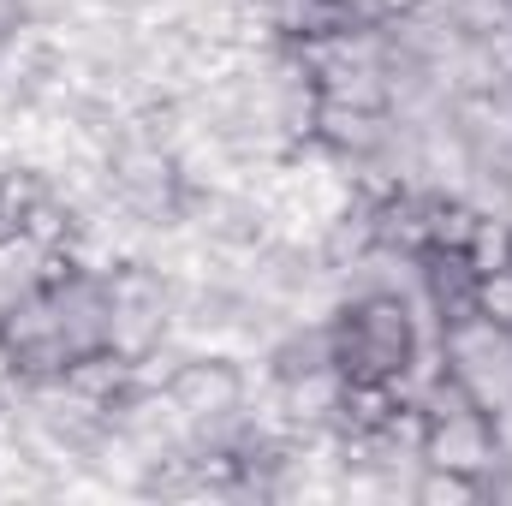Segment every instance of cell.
<instances>
[{"label":"cell","mask_w":512,"mask_h":506,"mask_svg":"<svg viewBox=\"0 0 512 506\" xmlns=\"http://www.w3.org/2000/svg\"><path fill=\"white\" fill-rule=\"evenodd\" d=\"M334 370L346 381H399L429 340H441L435 316L399 292H352L328 316Z\"/></svg>","instance_id":"1"},{"label":"cell","mask_w":512,"mask_h":506,"mask_svg":"<svg viewBox=\"0 0 512 506\" xmlns=\"http://www.w3.org/2000/svg\"><path fill=\"white\" fill-rule=\"evenodd\" d=\"M161 340H173V274H161L143 256L114 262L108 268V346L137 364Z\"/></svg>","instance_id":"2"},{"label":"cell","mask_w":512,"mask_h":506,"mask_svg":"<svg viewBox=\"0 0 512 506\" xmlns=\"http://www.w3.org/2000/svg\"><path fill=\"white\" fill-rule=\"evenodd\" d=\"M441 364L483 411L512 405V328H501L495 316L471 310V316L447 322L441 328Z\"/></svg>","instance_id":"3"},{"label":"cell","mask_w":512,"mask_h":506,"mask_svg":"<svg viewBox=\"0 0 512 506\" xmlns=\"http://www.w3.org/2000/svg\"><path fill=\"white\" fill-rule=\"evenodd\" d=\"M167 399H173V405L185 411V423H197V429H215V423L239 417L245 399H251L245 358H233V352H185L179 370H173V381H167Z\"/></svg>","instance_id":"4"},{"label":"cell","mask_w":512,"mask_h":506,"mask_svg":"<svg viewBox=\"0 0 512 506\" xmlns=\"http://www.w3.org/2000/svg\"><path fill=\"white\" fill-rule=\"evenodd\" d=\"M423 465H441V471H465V477H489L501 465V447H495V423L483 405H465V411H447V417H429L423 423Z\"/></svg>","instance_id":"5"},{"label":"cell","mask_w":512,"mask_h":506,"mask_svg":"<svg viewBox=\"0 0 512 506\" xmlns=\"http://www.w3.org/2000/svg\"><path fill=\"white\" fill-rule=\"evenodd\" d=\"M477 262L465 251H423L417 256V298H423V310L435 316V328H447V322H459V316H471L477 310Z\"/></svg>","instance_id":"6"},{"label":"cell","mask_w":512,"mask_h":506,"mask_svg":"<svg viewBox=\"0 0 512 506\" xmlns=\"http://www.w3.org/2000/svg\"><path fill=\"white\" fill-rule=\"evenodd\" d=\"M268 18H274V42H292V48L328 42L358 24V12L346 0H268Z\"/></svg>","instance_id":"7"},{"label":"cell","mask_w":512,"mask_h":506,"mask_svg":"<svg viewBox=\"0 0 512 506\" xmlns=\"http://www.w3.org/2000/svg\"><path fill=\"white\" fill-rule=\"evenodd\" d=\"M477 209L459 191H429V251H465L477 233Z\"/></svg>","instance_id":"8"},{"label":"cell","mask_w":512,"mask_h":506,"mask_svg":"<svg viewBox=\"0 0 512 506\" xmlns=\"http://www.w3.org/2000/svg\"><path fill=\"white\" fill-rule=\"evenodd\" d=\"M411 501H423V506H471V501H483V483H477V477H465V471L423 465V471H417V483H411Z\"/></svg>","instance_id":"9"},{"label":"cell","mask_w":512,"mask_h":506,"mask_svg":"<svg viewBox=\"0 0 512 506\" xmlns=\"http://www.w3.org/2000/svg\"><path fill=\"white\" fill-rule=\"evenodd\" d=\"M465 36H495L512 24V0H435Z\"/></svg>","instance_id":"10"},{"label":"cell","mask_w":512,"mask_h":506,"mask_svg":"<svg viewBox=\"0 0 512 506\" xmlns=\"http://www.w3.org/2000/svg\"><path fill=\"white\" fill-rule=\"evenodd\" d=\"M477 310L495 316L501 328H512V268H489V274L477 280Z\"/></svg>","instance_id":"11"},{"label":"cell","mask_w":512,"mask_h":506,"mask_svg":"<svg viewBox=\"0 0 512 506\" xmlns=\"http://www.w3.org/2000/svg\"><path fill=\"white\" fill-rule=\"evenodd\" d=\"M358 18H370V24H387V18H405V12H417L423 0H346Z\"/></svg>","instance_id":"12"},{"label":"cell","mask_w":512,"mask_h":506,"mask_svg":"<svg viewBox=\"0 0 512 506\" xmlns=\"http://www.w3.org/2000/svg\"><path fill=\"white\" fill-rule=\"evenodd\" d=\"M18 387H24V370H18V352H12V346L0 340V399H6V393H18Z\"/></svg>","instance_id":"13"},{"label":"cell","mask_w":512,"mask_h":506,"mask_svg":"<svg viewBox=\"0 0 512 506\" xmlns=\"http://www.w3.org/2000/svg\"><path fill=\"white\" fill-rule=\"evenodd\" d=\"M489 423H495V447H501V459H512V405L489 411Z\"/></svg>","instance_id":"14"},{"label":"cell","mask_w":512,"mask_h":506,"mask_svg":"<svg viewBox=\"0 0 512 506\" xmlns=\"http://www.w3.org/2000/svg\"><path fill=\"white\" fill-rule=\"evenodd\" d=\"M507 221H512V185H507Z\"/></svg>","instance_id":"15"}]
</instances>
